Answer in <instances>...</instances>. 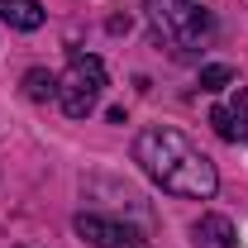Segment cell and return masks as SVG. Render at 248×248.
<instances>
[{"label":"cell","mask_w":248,"mask_h":248,"mask_svg":"<svg viewBox=\"0 0 248 248\" xmlns=\"http://www.w3.org/2000/svg\"><path fill=\"white\" fill-rule=\"evenodd\" d=\"M24 95L29 100H58V77L43 72V67H29L24 72Z\"/></svg>","instance_id":"8992f818"},{"label":"cell","mask_w":248,"mask_h":248,"mask_svg":"<svg viewBox=\"0 0 248 248\" xmlns=\"http://www.w3.org/2000/svg\"><path fill=\"white\" fill-rule=\"evenodd\" d=\"M100 91H105V62L91 53H72L67 72L58 77V105L67 110V120H86Z\"/></svg>","instance_id":"7a4b0ae2"},{"label":"cell","mask_w":248,"mask_h":248,"mask_svg":"<svg viewBox=\"0 0 248 248\" xmlns=\"http://www.w3.org/2000/svg\"><path fill=\"white\" fill-rule=\"evenodd\" d=\"M77 234L95 248H148V234L139 224L105 219V215H77Z\"/></svg>","instance_id":"3957f363"},{"label":"cell","mask_w":248,"mask_h":248,"mask_svg":"<svg viewBox=\"0 0 248 248\" xmlns=\"http://www.w3.org/2000/svg\"><path fill=\"white\" fill-rule=\"evenodd\" d=\"M210 124H215V134L224 143H234V120H229V105H215L210 110Z\"/></svg>","instance_id":"9c48e42d"},{"label":"cell","mask_w":248,"mask_h":248,"mask_svg":"<svg viewBox=\"0 0 248 248\" xmlns=\"http://www.w3.org/2000/svg\"><path fill=\"white\" fill-rule=\"evenodd\" d=\"M234 81V67L229 62H210V67H201V91H224Z\"/></svg>","instance_id":"ba28073f"},{"label":"cell","mask_w":248,"mask_h":248,"mask_svg":"<svg viewBox=\"0 0 248 248\" xmlns=\"http://www.w3.org/2000/svg\"><path fill=\"white\" fill-rule=\"evenodd\" d=\"M182 5H196V0H182Z\"/></svg>","instance_id":"30bf717a"},{"label":"cell","mask_w":248,"mask_h":248,"mask_svg":"<svg viewBox=\"0 0 248 248\" xmlns=\"http://www.w3.org/2000/svg\"><path fill=\"white\" fill-rule=\"evenodd\" d=\"M43 5L38 0H0V24H10V29H19V33H33V29H43Z\"/></svg>","instance_id":"5b68a950"},{"label":"cell","mask_w":248,"mask_h":248,"mask_svg":"<svg viewBox=\"0 0 248 248\" xmlns=\"http://www.w3.org/2000/svg\"><path fill=\"white\" fill-rule=\"evenodd\" d=\"M229 120H234V143H248V86L234 91V100H229Z\"/></svg>","instance_id":"52a82bcc"},{"label":"cell","mask_w":248,"mask_h":248,"mask_svg":"<svg viewBox=\"0 0 248 248\" xmlns=\"http://www.w3.org/2000/svg\"><path fill=\"white\" fill-rule=\"evenodd\" d=\"M191 244L196 248H234V224L224 215H201L191 224Z\"/></svg>","instance_id":"277c9868"},{"label":"cell","mask_w":248,"mask_h":248,"mask_svg":"<svg viewBox=\"0 0 248 248\" xmlns=\"http://www.w3.org/2000/svg\"><path fill=\"white\" fill-rule=\"evenodd\" d=\"M134 162H139L162 191H172V196L210 201L219 191L215 162L201 153L182 129H172V124H148V129H139V139H134Z\"/></svg>","instance_id":"6da1fadb"}]
</instances>
